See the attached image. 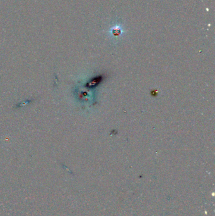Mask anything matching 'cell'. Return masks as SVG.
Returning <instances> with one entry per match:
<instances>
[{"label":"cell","instance_id":"6da1fadb","mask_svg":"<svg viewBox=\"0 0 215 216\" xmlns=\"http://www.w3.org/2000/svg\"><path fill=\"white\" fill-rule=\"evenodd\" d=\"M101 77H96L94 79H93L91 80V82L88 83V86L90 87H95L96 85H97L99 84L100 82H101Z\"/></svg>","mask_w":215,"mask_h":216}]
</instances>
